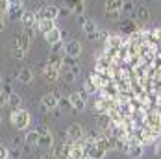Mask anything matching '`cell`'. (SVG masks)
Instances as JSON below:
<instances>
[{
	"instance_id": "f907efd6",
	"label": "cell",
	"mask_w": 161,
	"mask_h": 159,
	"mask_svg": "<svg viewBox=\"0 0 161 159\" xmlns=\"http://www.w3.org/2000/svg\"><path fill=\"white\" fill-rule=\"evenodd\" d=\"M59 50H61V43H58V45H54V48H52V52H54V54H58Z\"/></svg>"
},
{
	"instance_id": "5bb4252c",
	"label": "cell",
	"mask_w": 161,
	"mask_h": 159,
	"mask_svg": "<svg viewBox=\"0 0 161 159\" xmlns=\"http://www.w3.org/2000/svg\"><path fill=\"white\" fill-rule=\"evenodd\" d=\"M97 122H98V129L108 133V131L111 129V122H113V120L109 118V115H108V113H100V115H98V118H97Z\"/></svg>"
},
{
	"instance_id": "44dd1931",
	"label": "cell",
	"mask_w": 161,
	"mask_h": 159,
	"mask_svg": "<svg viewBox=\"0 0 161 159\" xmlns=\"http://www.w3.org/2000/svg\"><path fill=\"white\" fill-rule=\"evenodd\" d=\"M48 65H52L54 69H58V70L61 72V70H63V65H65V59L61 56H58V54H52L48 58Z\"/></svg>"
},
{
	"instance_id": "9c48e42d",
	"label": "cell",
	"mask_w": 161,
	"mask_h": 159,
	"mask_svg": "<svg viewBox=\"0 0 161 159\" xmlns=\"http://www.w3.org/2000/svg\"><path fill=\"white\" fill-rule=\"evenodd\" d=\"M43 78L47 80L48 83H54V81H58V80H59V70H58V69H54L52 65L47 63L45 67H43Z\"/></svg>"
},
{
	"instance_id": "1f68e13d",
	"label": "cell",
	"mask_w": 161,
	"mask_h": 159,
	"mask_svg": "<svg viewBox=\"0 0 161 159\" xmlns=\"http://www.w3.org/2000/svg\"><path fill=\"white\" fill-rule=\"evenodd\" d=\"M9 8H11L9 0H0V11L2 13H9Z\"/></svg>"
},
{
	"instance_id": "83f0119b",
	"label": "cell",
	"mask_w": 161,
	"mask_h": 159,
	"mask_svg": "<svg viewBox=\"0 0 161 159\" xmlns=\"http://www.w3.org/2000/svg\"><path fill=\"white\" fill-rule=\"evenodd\" d=\"M135 15H137V19H139L141 22H146V20L150 19V11L146 9L145 6H141V8H137V9H135Z\"/></svg>"
},
{
	"instance_id": "f1b7e54d",
	"label": "cell",
	"mask_w": 161,
	"mask_h": 159,
	"mask_svg": "<svg viewBox=\"0 0 161 159\" xmlns=\"http://www.w3.org/2000/svg\"><path fill=\"white\" fill-rule=\"evenodd\" d=\"M11 56H13L15 59H24V58H26V50L13 47V48H11Z\"/></svg>"
},
{
	"instance_id": "d4e9b609",
	"label": "cell",
	"mask_w": 161,
	"mask_h": 159,
	"mask_svg": "<svg viewBox=\"0 0 161 159\" xmlns=\"http://www.w3.org/2000/svg\"><path fill=\"white\" fill-rule=\"evenodd\" d=\"M20 96L17 95V93H13V95H9L8 96V107H11V111L13 109H19V106H20Z\"/></svg>"
},
{
	"instance_id": "52a82bcc",
	"label": "cell",
	"mask_w": 161,
	"mask_h": 159,
	"mask_svg": "<svg viewBox=\"0 0 161 159\" xmlns=\"http://www.w3.org/2000/svg\"><path fill=\"white\" fill-rule=\"evenodd\" d=\"M70 144L67 143H61V144H56L54 146V152H52V156L56 159H70Z\"/></svg>"
},
{
	"instance_id": "8992f818",
	"label": "cell",
	"mask_w": 161,
	"mask_h": 159,
	"mask_svg": "<svg viewBox=\"0 0 161 159\" xmlns=\"http://www.w3.org/2000/svg\"><path fill=\"white\" fill-rule=\"evenodd\" d=\"M85 156H87V159H104L106 152L102 148H98L97 143H85Z\"/></svg>"
},
{
	"instance_id": "f35d334b",
	"label": "cell",
	"mask_w": 161,
	"mask_h": 159,
	"mask_svg": "<svg viewBox=\"0 0 161 159\" xmlns=\"http://www.w3.org/2000/svg\"><path fill=\"white\" fill-rule=\"evenodd\" d=\"M2 106H8V95L2 91V87H0V107Z\"/></svg>"
},
{
	"instance_id": "603a6c76",
	"label": "cell",
	"mask_w": 161,
	"mask_h": 159,
	"mask_svg": "<svg viewBox=\"0 0 161 159\" xmlns=\"http://www.w3.org/2000/svg\"><path fill=\"white\" fill-rule=\"evenodd\" d=\"M58 109H61L63 113H74L72 102H70L69 96H61V100H59V107H58Z\"/></svg>"
},
{
	"instance_id": "4dcf8cb0",
	"label": "cell",
	"mask_w": 161,
	"mask_h": 159,
	"mask_svg": "<svg viewBox=\"0 0 161 159\" xmlns=\"http://www.w3.org/2000/svg\"><path fill=\"white\" fill-rule=\"evenodd\" d=\"M9 148L6 144H0V159H9Z\"/></svg>"
},
{
	"instance_id": "6f0895ef",
	"label": "cell",
	"mask_w": 161,
	"mask_h": 159,
	"mask_svg": "<svg viewBox=\"0 0 161 159\" xmlns=\"http://www.w3.org/2000/svg\"><path fill=\"white\" fill-rule=\"evenodd\" d=\"M0 122H2V118H0Z\"/></svg>"
},
{
	"instance_id": "11a10c76",
	"label": "cell",
	"mask_w": 161,
	"mask_h": 159,
	"mask_svg": "<svg viewBox=\"0 0 161 159\" xmlns=\"http://www.w3.org/2000/svg\"><path fill=\"white\" fill-rule=\"evenodd\" d=\"M22 2H30V0H22Z\"/></svg>"
},
{
	"instance_id": "5b68a950",
	"label": "cell",
	"mask_w": 161,
	"mask_h": 159,
	"mask_svg": "<svg viewBox=\"0 0 161 159\" xmlns=\"http://www.w3.org/2000/svg\"><path fill=\"white\" fill-rule=\"evenodd\" d=\"M37 19H50V20H56L59 19V8L50 4V6H43L41 11L37 13Z\"/></svg>"
},
{
	"instance_id": "e0dca14e",
	"label": "cell",
	"mask_w": 161,
	"mask_h": 159,
	"mask_svg": "<svg viewBox=\"0 0 161 159\" xmlns=\"http://www.w3.org/2000/svg\"><path fill=\"white\" fill-rule=\"evenodd\" d=\"M139 137H141V143H143V144H152V143H156V141H158V137H159V135H156L150 128H145V129H143V133H141Z\"/></svg>"
},
{
	"instance_id": "6da1fadb",
	"label": "cell",
	"mask_w": 161,
	"mask_h": 159,
	"mask_svg": "<svg viewBox=\"0 0 161 159\" xmlns=\"http://www.w3.org/2000/svg\"><path fill=\"white\" fill-rule=\"evenodd\" d=\"M9 120H11V124L13 128L17 129H26V128L30 126V122H32V117H30V113L26 111V109H13L11 115H9Z\"/></svg>"
},
{
	"instance_id": "94428289",
	"label": "cell",
	"mask_w": 161,
	"mask_h": 159,
	"mask_svg": "<svg viewBox=\"0 0 161 159\" xmlns=\"http://www.w3.org/2000/svg\"><path fill=\"white\" fill-rule=\"evenodd\" d=\"M0 80H2V78H0Z\"/></svg>"
},
{
	"instance_id": "f546056e",
	"label": "cell",
	"mask_w": 161,
	"mask_h": 159,
	"mask_svg": "<svg viewBox=\"0 0 161 159\" xmlns=\"http://www.w3.org/2000/svg\"><path fill=\"white\" fill-rule=\"evenodd\" d=\"M122 11H124V13H135V6H133V2H131V0H124Z\"/></svg>"
},
{
	"instance_id": "836d02e7",
	"label": "cell",
	"mask_w": 161,
	"mask_h": 159,
	"mask_svg": "<svg viewBox=\"0 0 161 159\" xmlns=\"http://www.w3.org/2000/svg\"><path fill=\"white\" fill-rule=\"evenodd\" d=\"M70 13H72V9H70V8H67V6L59 8V17H61V19H67V17H70Z\"/></svg>"
},
{
	"instance_id": "ab89813d",
	"label": "cell",
	"mask_w": 161,
	"mask_h": 159,
	"mask_svg": "<svg viewBox=\"0 0 161 159\" xmlns=\"http://www.w3.org/2000/svg\"><path fill=\"white\" fill-rule=\"evenodd\" d=\"M76 22H78V26H80V28H83V26H85V22H87V17H85V15H78V17H76Z\"/></svg>"
},
{
	"instance_id": "91938a15",
	"label": "cell",
	"mask_w": 161,
	"mask_h": 159,
	"mask_svg": "<svg viewBox=\"0 0 161 159\" xmlns=\"http://www.w3.org/2000/svg\"><path fill=\"white\" fill-rule=\"evenodd\" d=\"M9 159H11V157H9Z\"/></svg>"
},
{
	"instance_id": "680465c9",
	"label": "cell",
	"mask_w": 161,
	"mask_h": 159,
	"mask_svg": "<svg viewBox=\"0 0 161 159\" xmlns=\"http://www.w3.org/2000/svg\"><path fill=\"white\" fill-rule=\"evenodd\" d=\"M83 2H85V0H83Z\"/></svg>"
},
{
	"instance_id": "681fc988",
	"label": "cell",
	"mask_w": 161,
	"mask_h": 159,
	"mask_svg": "<svg viewBox=\"0 0 161 159\" xmlns=\"http://www.w3.org/2000/svg\"><path fill=\"white\" fill-rule=\"evenodd\" d=\"M156 156H158V157H161V141L156 144Z\"/></svg>"
},
{
	"instance_id": "74e56055",
	"label": "cell",
	"mask_w": 161,
	"mask_h": 159,
	"mask_svg": "<svg viewBox=\"0 0 161 159\" xmlns=\"http://www.w3.org/2000/svg\"><path fill=\"white\" fill-rule=\"evenodd\" d=\"M81 2H83V0H65V6H67V8H70V9L74 11V8H76L78 4H81Z\"/></svg>"
},
{
	"instance_id": "d590c367",
	"label": "cell",
	"mask_w": 161,
	"mask_h": 159,
	"mask_svg": "<svg viewBox=\"0 0 161 159\" xmlns=\"http://www.w3.org/2000/svg\"><path fill=\"white\" fill-rule=\"evenodd\" d=\"M2 91H4L8 96L15 93V91H13V87H11V83H8V81H6V83H2Z\"/></svg>"
},
{
	"instance_id": "bcb514c9",
	"label": "cell",
	"mask_w": 161,
	"mask_h": 159,
	"mask_svg": "<svg viewBox=\"0 0 161 159\" xmlns=\"http://www.w3.org/2000/svg\"><path fill=\"white\" fill-rule=\"evenodd\" d=\"M61 41H65V43H69L70 39H69V32L67 30H61Z\"/></svg>"
},
{
	"instance_id": "ba28073f",
	"label": "cell",
	"mask_w": 161,
	"mask_h": 159,
	"mask_svg": "<svg viewBox=\"0 0 161 159\" xmlns=\"http://www.w3.org/2000/svg\"><path fill=\"white\" fill-rule=\"evenodd\" d=\"M37 13H33V11H24V15L20 19V24H22V28L24 30H32L33 26H37Z\"/></svg>"
},
{
	"instance_id": "db71d44e",
	"label": "cell",
	"mask_w": 161,
	"mask_h": 159,
	"mask_svg": "<svg viewBox=\"0 0 161 159\" xmlns=\"http://www.w3.org/2000/svg\"><path fill=\"white\" fill-rule=\"evenodd\" d=\"M4 26H6V24H4V20H0V32L4 30Z\"/></svg>"
},
{
	"instance_id": "d6986e66",
	"label": "cell",
	"mask_w": 161,
	"mask_h": 159,
	"mask_svg": "<svg viewBox=\"0 0 161 159\" xmlns=\"http://www.w3.org/2000/svg\"><path fill=\"white\" fill-rule=\"evenodd\" d=\"M126 154L130 157H143L145 156V144H133L126 148Z\"/></svg>"
},
{
	"instance_id": "4fadbf2b",
	"label": "cell",
	"mask_w": 161,
	"mask_h": 159,
	"mask_svg": "<svg viewBox=\"0 0 161 159\" xmlns=\"http://www.w3.org/2000/svg\"><path fill=\"white\" fill-rule=\"evenodd\" d=\"M30 43H32V37L28 35L26 32H22V33H19L15 37V45L13 47L17 48H22V50H26L28 52V48H30Z\"/></svg>"
},
{
	"instance_id": "f6af8a7d",
	"label": "cell",
	"mask_w": 161,
	"mask_h": 159,
	"mask_svg": "<svg viewBox=\"0 0 161 159\" xmlns=\"http://www.w3.org/2000/svg\"><path fill=\"white\" fill-rule=\"evenodd\" d=\"M109 35H111L109 32H106V30H100V39H104V41H108V39H109Z\"/></svg>"
},
{
	"instance_id": "2e32d148",
	"label": "cell",
	"mask_w": 161,
	"mask_h": 159,
	"mask_svg": "<svg viewBox=\"0 0 161 159\" xmlns=\"http://www.w3.org/2000/svg\"><path fill=\"white\" fill-rule=\"evenodd\" d=\"M45 41L48 43V45H58V43H61V30L59 28H54L52 32H48L47 35H45Z\"/></svg>"
},
{
	"instance_id": "7c38bea8",
	"label": "cell",
	"mask_w": 161,
	"mask_h": 159,
	"mask_svg": "<svg viewBox=\"0 0 161 159\" xmlns=\"http://www.w3.org/2000/svg\"><path fill=\"white\" fill-rule=\"evenodd\" d=\"M17 80H19L20 83H24V85L32 83V81H33V70L30 69V67H22V69H19Z\"/></svg>"
},
{
	"instance_id": "7a4b0ae2",
	"label": "cell",
	"mask_w": 161,
	"mask_h": 159,
	"mask_svg": "<svg viewBox=\"0 0 161 159\" xmlns=\"http://www.w3.org/2000/svg\"><path fill=\"white\" fill-rule=\"evenodd\" d=\"M59 100H61V93L59 91H54V93H45L41 96V107L43 109H58L59 107Z\"/></svg>"
},
{
	"instance_id": "9a60e30c",
	"label": "cell",
	"mask_w": 161,
	"mask_h": 159,
	"mask_svg": "<svg viewBox=\"0 0 161 159\" xmlns=\"http://www.w3.org/2000/svg\"><path fill=\"white\" fill-rule=\"evenodd\" d=\"M39 139H41V135L32 129V131H28L26 135H24V144L28 146V148H32V146H39Z\"/></svg>"
},
{
	"instance_id": "816d5d0a",
	"label": "cell",
	"mask_w": 161,
	"mask_h": 159,
	"mask_svg": "<svg viewBox=\"0 0 161 159\" xmlns=\"http://www.w3.org/2000/svg\"><path fill=\"white\" fill-rule=\"evenodd\" d=\"M39 159H56V157H54L52 154H50V156H48V154H43V156H41Z\"/></svg>"
},
{
	"instance_id": "484cf974",
	"label": "cell",
	"mask_w": 161,
	"mask_h": 159,
	"mask_svg": "<svg viewBox=\"0 0 161 159\" xmlns=\"http://www.w3.org/2000/svg\"><path fill=\"white\" fill-rule=\"evenodd\" d=\"M22 6H24V4L11 6V8H9V17H11V19H22V15H24V9H22Z\"/></svg>"
},
{
	"instance_id": "e575fe53",
	"label": "cell",
	"mask_w": 161,
	"mask_h": 159,
	"mask_svg": "<svg viewBox=\"0 0 161 159\" xmlns=\"http://www.w3.org/2000/svg\"><path fill=\"white\" fill-rule=\"evenodd\" d=\"M22 143H24V139H20V137H17V135L11 137V144H13V148H20Z\"/></svg>"
},
{
	"instance_id": "9f6ffc18",
	"label": "cell",
	"mask_w": 161,
	"mask_h": 159,
	"mask_svg": "<svg viewBox=\"0 0 161 159\" xmlns=\"http://www.w3.org/2000/svg\"><path fill=\"white\" fill-rule=\"evenodd\" d=\"M81 159H87V157H81Z\"/></svg>"
},
{
	"instance_id": "7bdbcfd3",
	"label": "cell",
	"mask_w": 161,
	"mask_h": 159,
	"mask_svg": "<svg viewBox=\"0 0 161 159\" xmlns=\"http://www.w3.org/2000/svg\"><path fill=\"white\" fill-rule=\"evenodd\" d=\"M108 19H111V20H117L119 17H120V11H111V13H106Z\"/></svg>"
},
{
	"instance_id": "d6a6232c",
	"label": "cell",
	"mask_w": 161,
	"mask_h": 159,
	"mask_svg": "<svg viewBox=\"0 0 161 159\" xmlns=\"http://www.w3.org/2000/svg\"><path fill=\"white\" fill-rule=\"evenodd\" d=\"M76 78H78V76H76V74H72L70 70H69V72H65V76H63L65 83H74V81H76Z\"/></svg>"
},
{
	"instance_id": "3957f363",
	"label": "cell",
	"mask_w": 161,
	"mask_h": 159,
	"mask_svg": "<svg viewBox=\"0 0 161 159\" xmlns=\"http://www.w3.org/2000/svg\"><path fill=\"white\" fill-rule=\"evenodd\" d=\"M65 137H67L70 143H74V141H83L85 129H83L80 124H70V126L67 128V131H65Z\"/></svg>"
},
{
	"instance_id": "30bf717a",
	"label": "cell",
	"mask_w": 161,
	"mask_h": 159,
	"mask_svg": "<svg viewBox=\"0 0 161 159\" xmlns=\"http://www.w3.org/2000/svg\"><path fill=\"white\" fill-rule=\"evenodd\" d=\"M35 28H37V32H39V33L47 35L48 32H52V30L56 28V22H54V20H50V19H39Z\"/></svg>"
},
{
	"instance_id": "cb8c5ba5",
	"label": "cell",
	"mask_w": 161,
	"mask_h": 159,
	"mask_svg": "<svg viewBox=\"0 0 161 159\" xmlns=\"http://www.w3.org/2000/svg\"><path fill=\"white\" fill-rule=\"evenodd\" d=\"M54 146V137H52V133H47V135H41V139H39V148H43V150H48Z\"/></svg>"
},
{
	"instance_id": "ffe728a7",
	"label": "cell",
	"mask_w": 161,
	"mask_h": 159,
	"mask_svg": "<svg viewBox=\"0 0 161 159\" xmlns=\"http://www.w3.org/2000/svg\"><path fill=\"white\" fill-rule=\"evenodd\" d=\"M122 6H124V0H106V13L122 11Z\"/></svg>"
},
{
	"instance_id": "8fae6325",
	"label": "cell",
	"mask_w": 161,
	"mask_h": 159,
	"mask_svg": "<svg viewBox=\"0 0 161 159\" xmlns=\"http://www.w3.org/2000/svg\"><path fill=\"white\" fill-rule=\"evenodd\" d=\"M69 98H70V102H72L74 113H81L83 109H85L87 102H85V100H83V98L80 96V93H70V95H69Z\"/></svg>"
},
{
	"instance_id": "ee69618b",
	"label": "cell",
	"mask_w": 161,
	"mask_h": 159,
	"mask_svg": "<svg viewBox=\"0 0 161 159\" xmlns=\"http://www.w3.org/2000/svg\"><path fill=\"white\" fill-rule=\"evenodd\" d=\"M80 96H81V98H83V100H85V102H87V100H89V91H87V89L83 87V89H81V91H80Z\"/></svg>"
},
{
	"instance_id": "f5cc1de1",
	"label": "cell",
	"mask_w": 161,
	"mask_h": 159,
	"mask_svg": "<svg viewBox=\"0 0 161 159\" xmlns=\"http://www.w3.org/2000/svg\"><path fill=\"white\" fill-rule=\"evenodd\" d=\"M9 4L11 6H19V4H22V0H9Z\"/></svg>"
},
{
	"instance_id": "4316f807",
	"label": "cell",
	"mask_w": 161,
	"mask_h": 159,
	"mask_svg": "<svg viewBox=\"0 0 161 159\" xmlns=\"http://www.w3.org/2000/svg\"><path fill=\"white\" fill-rule=\"evenodd\" d=\"M81 30H83V33H85V35H89V33H95V32H98L97 22H95L93 19H87V22H85V26H83Z\"/></svg>"
},
{
	"instance_id": "7dc6e473",
	"label": "cell",
	"mask_w": 161,
	"mask_h": 159,
	"mask_svg": "<svg viewBox=\"0 0 161 159\" xmlns=\"http://www.w3.org/2000/svg\"><path fill=\"white\" fill-rule=\"evenodd\" d=\"M154 35H152V37H156V39H158V41H161V28H156V30H154Z\"/></svg>"
},
{
	"instance_id": "60d3db41",
	"label": "cell",
	"mask_w": 161,
	"mask_h": 159,
	"mask_svg": "<svg viewBox=\"0 0 161 159\" xmlns=\"http://www.w3.org/2000/svg\"><path fill=\"white\" fill-rule=\"evenodd\" d=\"M100 39V30L98 32H95V33H89L87 35V41H98Z\"/></svg>"
},
{
	"instance_id": "b9f144b4",
	"label": "cell",
	"mask_w": 161,
	"mask_h": 159,
	"mask_svg": "<svg viewBox=\"0 0 161 159\" xmlns=\"http://www.w3.org/2000/svg\"><path fill=\"white\" fill-rule=\"evenodd\" d=\"M9 157H11V159H17V157H20V148H13V150L9 152Z\"/></svg>"
},
{
	"instance_id": "ac0fdd59",
	"label": "cell",
	"mask_w": 161,
	"mask_h": 159,
	"mask_svg": "<svg viewBox=\"0 0 161 159\" xmlns=\"http://www.w3.org/2000/svg\"><path fill=\"white\" fill-rule=\"evenodd\" d=\"M106 48L120 50V48H122V37H120V35H115V33H111V35H109V39L106 41Z\"/></svg>"
},
{
	"instance_id": "277c9868",
	"label": "cell",
	"mask_w": 161,
	"mask_h": 159,
	"mask_svg": "<svg viewBox=\"0 0 161 159\" xmlns=\"http://www.w3.org/2000/svg\"><path fill=\"white\" fill-rule=\"evenodd\" d=\"M63 52H65V56H67V58L76 59V58L81 54V43H80V41H76V39H70L69 43H65V45H63Z\"/></svg>"
},
{
	"instance_id": "8d00e7d4",
	"label": "cell",
	"mask_w": 161,
	"mask_h": 159,
	"mask_svg": "<svg viewBox=\"0 0 161 159\" xmlns=\"http://www.w3.org/2000/svg\"><path fill=\"white\" fill-rule=\"evenodd\" d=\"M35 131H37L39 135H47V133H50L48 126H45V124H39V126L35 128Z\"/></svg>"
},
{
	"instance_id": "c3c4849f",
	"label": "cell",
	"mask_w": 161,
	"mask_h": 159,
	"mask_svg": "<svg viewBox=\"0 0 161 159\" xmlns=\"http://www.w3.org/2000/svg\"><path fill=\"white\" fill-rule=\"evenodd\" d=\"M70 72L76 74V76H80V67H78V65H72V67H70Z\"/></svg>"
},
{
	"instance_id": "7402d4cb",
	"label": "cell",
	"mask_w": 161,
	"mask_h": 159,
	"mask_svg": "<svg viewBox=\"0 0 161 159\" xmlns=\"http://www.w3.org/2000/svg\"><path fill=\"white\" fill-rule=\"evenodd\" d=\"M102 135H104V133H102L100 129H89V131H85L83 141H85V143H97Z\"/></svg>"
}]
</instances>
